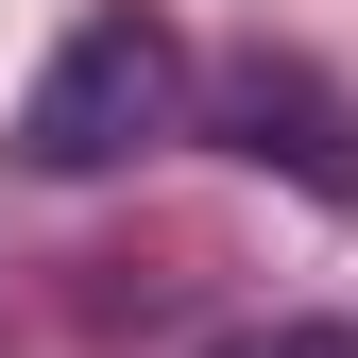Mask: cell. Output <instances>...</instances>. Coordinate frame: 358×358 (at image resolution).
Listing matches in <instances>:
<instances>
[{
	"label": "cell",
	"mask_w": 358,
	"mask_h": 358,
	"mask_svg": "<svg viewBox=\"0 0 358 358\" xmlns=\"http://www.w3.org/2000/svg\"><path fill=\"white\" fill-rule=\"evenodd\" d=\"M171 120H188V34H171L154 0H103V17H69L52 69H34L17 171H120V154H154Z\"/></svg>",
	"instance_id": "6da1fadb"
},
{
	"label": "cell",
	"mask_w": 358,
	"mask_h": 358,
	"mask_svg": "<svg viewBox=\"0 0 358 358\" xmlns=\"http://www.w3.org/2000/svg\"><path fill=\"white\" fill-rule=\"evenodd\" d=\"M205 137H222V154H256V171H290L307 205H358V103H341L307 52H222Z\"/></svg>",
	"instance_id": "7a4b0ae2"
},
{
	"label": "cell",
	"mask_w": 358,
	"mask_h": 358,
	"mask_svg": "<svg viewBox=\"0 0 358 358\" xmlns=\"http://www.w3.org/2000/svg\"><path fill=\"white\" fill-rule=\"evenodd\" d=\"M222 358H358V324H239Z\"/></svg>",
	"instance_id": "3957f363"
}]
</instances>
